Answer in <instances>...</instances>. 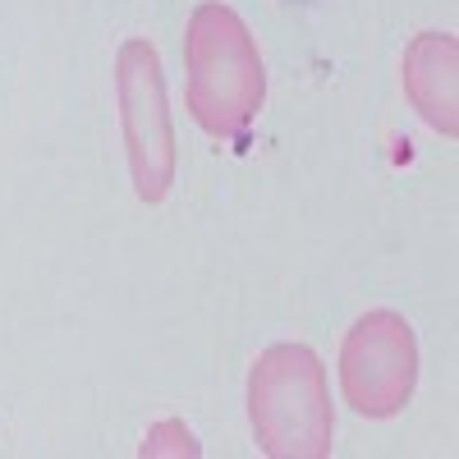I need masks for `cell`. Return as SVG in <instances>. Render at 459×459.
Returning <instances> with one entry per match:
<instances>
[{
  "instance_id": "5b68a950",
  "label": "cell",
  "mask_w": 459,
  "mask_h": 459,
  "mask_svg": "<svg viewBox=\"0 0 459 459\" xmlns=\"http://www.w3.org/2000/svg\"><path fill=\"white\" fill-rule=\"evenodd\" d=\"M404 97L437 134H459V42L450 32H423L404 47Z\"/></svg>"
},
{
  "instance_id": "3957f363",
  "label": "cell",
  "mask_w": 459,
  "mask_h": 459,
  "mask_svg": "<svg viewBox=\"0 0 459 459\" xmlns=\"http://www.w3.org/2000/svg\"><path fill=\"white\" fill-rule=\"evenodd\" d=\"M115 97H120V129L129 147V170L143 203H161L175 179V129L166 110L161 56L143 37H129L115 56Z\"/></svg>"
},
{
  "instance_id": "277c9868",
  "label": "cell",
  "mask_w": 459,
  "mask_h": 459,
  "mask_svg": "<svg viewBox=\"0 0 459 459\" xmlns=\"http://www.w3.org/2000/svg\"><path fill=\"white\" fill-rule=\"evenodd\" d=\"M418 381V340L413 326L391 313H363L340 344V391L363 418H395Z\"/></svg>"
},
{
  "instance_id": "7a4b0ae2",
  "label": "cell",
  "mask_w": 459,
  "mask_h": 459,
  "mask_svg": "<svg viewBox=\"0 0 459 459\" xmlns=\"http://www.w3.org/2000/svg\"><path fill=\"white\" fill-rule=\"evenodd\" d=\"M248 423L253 441L272 459L331 455L335 413L326 368L308 344H272L248 372Z\"/></svg>"
},
{
  "instance_id": "6da1fadb",
  "label": "cell",
  "mask_w": 459,
  "mask_h": 459,
  "mask_svg": "<svg viewBox=\"0 0 459 459\" xmlns=\"http://www.w3.org/2000/svg\"><path fill=\"white\" fill-rule=\"evenodd\" d=\"M184 65L194 120L212 138L244 134L266 97V74L248 23L230 5H198L184 37Z\"/></svg>"
}]
</instances>
